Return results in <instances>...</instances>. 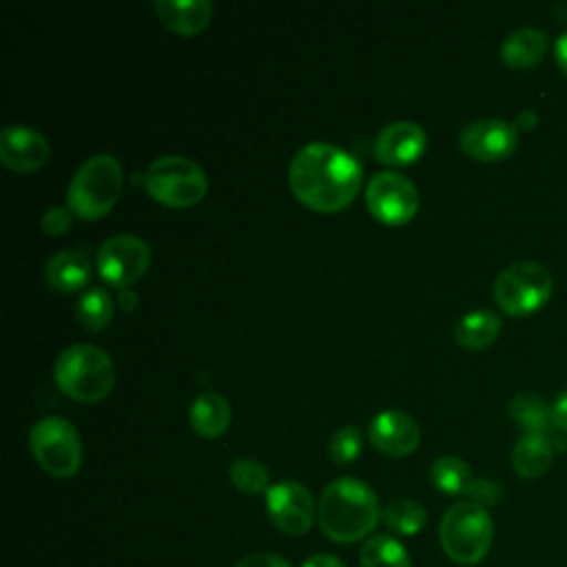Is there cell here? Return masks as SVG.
Masks as SVG:
<instances>
[{
	"instance_id": "15",
	"label": "cell",
	"mask_w": 567,
	"mask_h": 567,
	"mask_svg": "<svg viewBox=\"0 0 567 567\" xmlns=\"http://www.w3.org/2000/svg\"><path fill=\"white\" fill-rule=\"evenodd\" d=\"M427 146V135L421 124L412 120H396L385 124L374 140V157L390 166L414 162Z\"/></svg>"
},
{
	"instance_id": "2",
	"label": "cell",
	"mask_w": 567,
	"mask_h": 567,
	"mask_svg": "<svg viewBox=\"0 0 567 567\" xmlns=\"http://www.w3.org/2000/svg\"><path fill=\"white\" fill-rule=\"evenodd\" d=\"M317 518L330 540L352 543L374 529L381 518V507L370 485L352 476H341L323 489Z\"/></svg>"
},
{
	"instance_id": "36",
	"label": "cell",
	"mask_w": 567,
	"mask_h": 567,
	"mask_svg": "<svg viewBox=\"0 0 567 567\" xmlns=\"http://www.w3.org/2000/svg\"><path fill=\"white\" fill-rule=\"evenodd\" d=\"M523 122H529V126H534V124H536V113H534V111H525V113H520L516 124H520V126H523Z\"/></svg>"
},
{
	"instance_id": "33",
	"label": "cell",
	"mask_w": 567,
	"mask_h": 567,
	"mask_svg": "<svg viewBox=\"0 0 567 567\" xmlns=\"http://www.w3.org/2000/svg\"><path fill=\"white\" fill-rule=\"evenodd\" d=\"M301 567H346V565L332 554H315Z\"/></svg>"
},
{
	"instance_id": "34",
	"label": "cell",
	"mask_w": 567,
	"mask_h": 567,
	"mask_svg": "<svg viewBox=\"0 0 567 567\" xmlns=\"http://www.w3.org/2000/svg\"><path fill=\"white\" fill-rule=\"evenodd\" d=\"M554 58H556V64L567 73V29L556 38Z\"/></svg>"
},
{
	"instance_id": "12",
	"label": "cell",
	"mask_w": 567,
	"mask_h": 567,
	"mask_svg": "<svg viewBox=\"0 0 567 567\" xmlns=\"http://www.w3.org/2000/svg\"><path fill=\"white\" fill-rule=\"evenodd\" d=\"M518 131L512 122L501 117H481L463 126L458 135L461 148L478 162H498L514 153Z\"/></svg>"
},
{
	"instance_id": "35",
	"label": "cell",
	"mask_w": 567,
	"mask_h": 567,
	"mask_svg": "<svg viewBox=\"0 0 567 567\" xmlns=\"http://www.w3.org/2000/svg\"><path fill=\"white\" fill-rule=\"evenodd\" d=\"M135 299H137V297H135V295H133V292H128V290H126V288H124V292H122V295H120V301H122V308H124V306H126V308H133V306H135Z\"/></svg>"
},
{
	"instance_id": "30",
	"label": "cell",
	"mask_w": 567,
	"mask_h": 567,
	"mask_svg": "<svg viewBox=\"0 0 567 567\" xmlns=\"http://www.w3.org/2000/svg\"><path fill=\"white\" fill-rule=\"evenodd\" d=\"M71 208H64V206H51L44 210L42 215V230L47 235H62L69 226H71Z\"/></svg>"
},
{
	"instance_id": "4",
	"label": "cell",
	"mask_w": 567,
	"mask_h": 567,
	"mask_svg": "<svg viewBox=\"0 0 567 567\" xmlns=\"http://www.w3.org/2000/svg\"><path fill=\"white\" fill-rule=\"evenodd\" d=\"M441 547L447 558L456 565L481 563L494 538V523L487 509L472 501H461L452 505L439 525Z\"/></svg>"
},
{
	"instance_id": "28",
	"label": "cell",
	"mask_w": 567,
	"mask_h": 567,
	"mask_svg": "<svg viewBox=\"0 0 567 567\" xmlns=\"http://www.w3.org/2000/svg\"><path fill=\"white\" fill-rule=\"evenodd\" d=\"M363 447V434L357 425H343L339 427L328 443V454L334 463H350L359 456Z\"/></svg>"
},
{
	"instance_id": "9",
	"label": "cell",
	"mask_w": 567,
	"mask_h": 567,
	"mask_svg": "<svg viewBox=\"0 0 567 567\" xmlns=\"http://www.w3.org/2000/svg\"><path fill=\"white\" fill-rule=\"evenodd\" d=\"M365 204L383 224H405L419 210L416 186L401 173H374L365 186Z\"/></svg>"
},
{
	"instance_id": "20",
	"label": "cell",
	"mask_w": 567,
	"mask_h": 567,
	"mask_svg": "<svg viewBox=\"0 0 567 567\" xmlns=\"http://www.w3.org/2000/svg\"><path fill=\"white\" fill-rule=\"evenodd\" d=\"M554 458V445L549 434H525L512 450V467L520 478H538L547 472Z\"/></svg>"
},
{
	"instance_id": "16",
	"label": "cell",
	"mask_w": 567,
	"mask_h": 567,
	"mask_svg": "<svg viewBox=\"0 0 567 567\" xmlns=\"http://www.w3.org/2000/svg\"><path fill=\"white\" fill-rule=\"evenodd\" d=\"M153 9L171 31L182 35L204 31L213 18L210 0H155Z\"/></svg>"
},
{
	"instance_id": "25",
	"label": "cell",
	"mask_w": 567,
	"mask_h": 567,
	"mask_svg": "<svg viewBox=\"0 0 567 567\" xmlns=\"http://www.w3.org/2000/svg\"><path fill=\"white\" fill-rule=\"evenodd\" d=\"M361 567H410V554L396 538L379 534L363 543Z\"/></svg>"
},
{
	"instance_id": "13",
	"label": "cell",
	"mask_w": 567,
	"mask_h": 567,
	"mask_svg": "<svg viewBox=\"0 0 567 567\" xmlns=\"http://www.w3.org/2000/svg\"><path fill=\"white\" fill-rule=\"evenodd\" d=\"M49 153L47 137L31 126L7 124L0 131V159L13 171H35L49 159Z\"/></svg>"
},
{
	"instance_id": "22",
	"label": "cell",
	"mask_w": 567,
	"mask_h": 567,
	"mask_svg": "<svg viewBox=\"0 0 567 567\" xmlns=\"http://www.w3.org/2000/svg\"><path fill=\"white\" fill-rule=\"evenodd\" d=\"M509 416L527 432V434H547L551 423V405L540 394L518 392L509 401Z\"/></svg>"
},
{
	"instance_id": "5",
	"label": "cell",
	"mask_w": 567,
	"mask_h": 567,
	"mask_svg": "<svg viewBox=\"0 0 567 567\" xmlns=\"http://www.w3.org/2000/svg\"><path fill=\"white\" fill-rule=\"evenodd\" d=\"M122 190V166L109 153L91 155L82 162L69 184V208L82 219L104 217Z\"/></svg>"
},
{
	"instance_id": "27",
	"label": "cell",
	"mask_w": 567,
	"mask_h": 567,
	"mask_svg": "<svg viewBox=\"0 0 567 567\" xmlns=\"http://www.w3.org/2000/svg\"><path fill=\"white\" fill-rule=\"evenodd\" d=\"M230 481L233 485L244 492V494H261L268 492V470L266 465H261L257 458L250 456H241L237 458L230 470Z\"/></svg>"
},
{
	"instance_id": "32",
	"label": "cell",
	"mask_w": 567,
	"mask_h": 567,
	"mask_svg": "<svg viewBox=\"0 0 567 567\" xmlns=\"http://www.w3.org/2000/svg\"><path fill=\"white\" fill-rule=\"evenodd\" d=\"M551 425L567 432V390L551 403Z\"/></svg>"
},
{
	"instance_id": "14",
	"label": "cell",
	"mask_w": 567,
	"mask_h": 567,
	"mask_svg": "<svg viewBox=\"0 0 567 567\" xmlns=\"http://www.w3.org/2000/svg\"><path fill=\"white\" fill-rule=\"evenodd\" d=\"M368 432L372 445L388 456H408L421 441L419 423L403 410L379 412L370 421Z\"/></svg>"
},
{
	"instance_id": "7",
	"label": "cell",
	"mask_w": 567,
	"mask_h": 567,
	"mask_svg": "<svg viewBox=\"0 0 567 567\" xmlns=\"http://www.w3.org/2000/svg\"><path fill=\"white\" fill-rule=\"evenodd\" d=\"M29 450L38 465L55 478L73 476L82 463L80 434L64 416L40 419L29 432Z\"/></svg>"
},
{
	"instance_id": "8",
	"label": "cell",
	"mask_w": 567,
	"mask_h": 567,
	"mask_svg": "<svg viewBox=\"0 0 567 567\" xmlns=\"http://www.w3.org/2000/svg\"><path fill=\"white\" fill-rule=\"evenodd\" d=\"M554 281L549 270L538 261H514L503 268L494 281L498 308L512 317H525L547 303Z\"/></svg>"
},
{
	"instance_id": "18",
	"label": "cell",
	"mask_w": 567,
	"mask_h": 567,
	"mask_svg": "<svg viewBox=\"0 0 567 567\" xmlns=\"http://www.w3.org/2000/svg\"><path fill=\"white\" fill-rule=\"evenodd\" d=\"M547 51V33L536 27H518L501 42V60L512 69H529Z\"/></svg>"
},
{
	"instance_id": "11",
	"label": "cell",
	"mask_w": 567,
	"mask_h": 567,
	"mask_svg": "<svg viewBox=\"0 0 567 567\" xmlns=\"http://www.w3.org/2000/svg\"><path fill=\"white\" fill-rule=\"evenodd\" d=\"M266 509L275 527L284 534H306L317 516L312 494L297 481H281L268 487Z\"/></svg>"
},
{
	"instance_id": "21",
	"label": "cell",
	"mask_w": 567,
	"mask_h": 567,
	"mask_svg": "<svg viewBox=\"0 0 567 567\" xmlns=\"http://www.w3.org/2000/svg\"><path fill=\"white\" fill-rule=\"evenodd\" d=\"M501 332V317L494 310L478 308L461 317L454 328V339L467 350L487 348Z\"/></svg>"
},
{
	"instance_id": "6",
	"label": "cell",
	"mask_w": 567,
	"mask_h": 567,
	"mask_svg": "<svg viewBox=\"0 0 567 567\" xmlns=\"http://www.w3.org/2000/svg\"><path fill=\"white\" fill-rule=\"evenodd\" d=\"M148 195L166 206H193L208 188L202 166L184 155H162L144 173Z\"/></svg>"
},
{
	"instance_id": "31",
	"label": "cell",
	"mask_w": 567,
	"mask_h": 567,
	"mask_svg": "<svg viewBox=\"0 0 567 567\" xmlns=\"http://www.w3.org/2000/svg\"><path fill=\"white\" fill-rule=\"evenodd\" d=\"M235 567H290L281 556L270 551H255L237 560Z\"/></svg>"
},
{
	"instance_id": "3",
	"label": "cell",
	"mask_w": 567,
	"mask_h": 567,
	"mask_svg": "<svg viewBox=\"0 0 567 567\" xmlns=\"http://www.w3.org/2000/svg\"><path fill=\"white\" fill-rule=\"evenodd\" d=\"M55 383L75 401L93 403L104 399L115 383V365L106 350L93 343L64 348L53 363Z\"/></svg>"
},
{
	"instance_id": "23",
	"label": "cell",
	"mask_w": 567,
	"mask_h": 567,
	"mask_svg": "<svg viewBox=\"0 0 567 567\" xmlns=\"http://www.w3.org/2000/svg\"><path fill=\"white\" fill-rule=\"evenodd\" d=\"M381 518L392 532H396L401 536H412L425 525L427 514H425L423 505L416 503L414 498L399 496V498H392L383 505Z\"/></svg>"
},
{
	"instance_id": "24",
	"label": "cell",
	"mask_w": 567,
	"mask_h": 567,
	"mask_svg": "<svg viewBox=\"0 0 567 567\" xmlns=\"http://www.w3.org/2000/svg\"><path fill=\"white\" fill-rule=\"evenodd\" d=\"M430 478L436 485V489L445 494H465L474 476L463 458L454 454H443L432 463Z\"/></svg>"
},
{
	"instance_id": "17",
	"label": "cell",
	"mask_w": 567,
	"mask_h": 567,
	"mask_svg": "<svg viewBox=\"0 0 567 567\" xmlns=\"http://www.w3.org/2000/svg\"><path fill=\"white\" fill-rule=\"evenodd\" d=\"M91 277V259L82 248H66L49 257L44 266V279L60 292H73L84 288Z\"/></svg>"
},
{
	"instance_id": "19",
	"label": "cell",
	"mask_w": 567,
	"mask_h": 567,
	"mask_svg": "<svg viewBox=\"0 0 567 567\" xmlns=\"http://www.w3.org/2000/svg\"><path fill=\"white\" fill-rule=\"evenodd\" d=\"M230 416H233L230 403L217 390L199 392L190 403V414H188L193 430L206 439H215L224 434L230 425Z\"/></svg>"
},
{
	"instance_id": "10",
	"label": "cell",
	"mask_w": 567,
	"mask_h": 567,
	"mask_svg": "<svg viewBox=\"0 0 567 567\" xmlns=\"http://www.w3.org/2000/svg\"><path fill=\"white\" fill-rule=\"evenodd\" d=\"M151 261L148 244L137 235L109 237L97 250L100 277L113 286L126 288L137 281Z\"/></svg>"
},
{
	"instance_id": "26",
	"label": "cell",
	"mask_w": 567,
	"mask_h": 567,
	"mask_svg": "<svg viewBox=\"0 0 567 567\" xmlns=\"http://www.w3.org/2000/svg\"><path fill=\"white\" fill-rule=\"evenodd\" d=\"M75 317L86 330H102L113 319V299H111V295L100 286H93V288L84 290V295L78 299Z\"/></svg>"
},
{
	"instance_id": "29",
	"label": "cell",
	"mask_w": 567,
	"mask_h": 567,
	"mask_svg": "<svg viewBox=\"0 0 567 567\" xmlns=\"http://www.w3.org/2000/svg\"><path fill=\"white\" fill-rule=\"evenodd\" d=\"M472 503H478V505H494L498 503V498L503 496V489L496 481H489V478H472L467 492Z\"/></svg>"
},
{
	"instance_id": "1",
	"label": "cell",
	"mask_w": 567,
	"mask_h": 567,
	"mask_svg": "<svg viewBox=\"0 0 567 567\" xmlns=\"http://www.w3.org/2000/svg\"><path fill=\"white\" fill-rule=\"evenodd\" d=\"M361 164L330 142H308L290 159L288 179L299 202L319 210L346 208L361 188Z\"/></svg>"
}]
</instances>
